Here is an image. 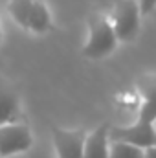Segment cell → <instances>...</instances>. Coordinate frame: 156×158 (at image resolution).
Segmentation results:
<instances>
[{
	"label": "cell",
	"mask_w": 156,
	"mask_h": 158,
	"mask_svg": "<svg viewBox=\"0 0 156 158\" xmlns=\"http://www.w3.org/2000/svg\"><path fill=\"white\" fill-rule=\"evenodd\" d=\"M117 42L119 40L110 19L94 13L88 19V39L83 48V55L88 59H103L116 50Z\"/></svg>",
	"instance_id": "6da1fadb"
},
{
	"label": "cell",
	"mask_w": 156,
	"mask_h": 158,
	"mask_svg": "<svg viewBox=\"0 0 156 158\" xmlns=\"http://www.w3.org/2000/svg\"><path fill=\"white\" fill-rule=\"evenodd\" d=\"M140 19H142V7L140 0H119L112 13V26L119 42H129L136 39L140 31Z\"/></svg>",
	"instance_id": "7a4b0ae2"
},
{
	"label": "cell",
	"mask_w": 156,
	"mask_h": 158,
	"mask_svg": "<svg viewBox=\"0 0 156 158\" xmlns=\"http://www.w3.org/2000/svg\"><path fill=\"white\" fill-rule=\"evenodd\" d=\"M31 131L24 121L0 125V158L24 153L31 147Z\"/></svg>",
	"instance_id": "3957f363"
},
{
	"label": "cell",
	"mask_w": 156,
	"mask_h": 158,
	"mask_svg": "<svg viewBox=\"0 0 156 158\" xmlns=\"http://www.w3.org/2000/svg\"><path fill=\"white\" fill-rule=\"evenodd\" d=\"M110 142H125L140 149H149L156 145V125L134 121L125 127H110Z\"/></svg>",
	"instance_id": "277c9868"
},
{
	"label": "cell",
	"mask_w": 156,
	"mask_h": 158,
	"mask_svg": "<svg viewBox=\"0 0 156 158\" xmlns=\"http://www.w3.org/2000/svg\"><path fill=\"white\" fill-rule=\"evenodd\" d=\"M53 145L59 158H83L84 143H86V132L84 131H64L59 127H53L51 131Z\"/></svg>",
	"instance_id": "5b68a950"
},
{
	"label": "cell",
	"mask_w": 156,
	"mask_h": 158,
	"mask_svg": "<svg viewBox=\"0 0 156 158\" xmlns=\"http://www.w3.org/2000/svg\"><path fill=\"white\" fill-rule=\"evenodd\" d=\"M138 90L142 96V107L138 112V121L156 125V76L140 77Z\"/></svg>",
	"instance_id": "8992f818"
},
{
	"label": "cell",
	"mask_w": 156,
	"mask_h": 158,
	"mask_svg": "<svg viewBox=\"0 0 156 158\" xmlns=\"http://www.w3.org/2000/svg\"><path fill=\"white\" fill-rule=\"evenodd\" d=\"M110 156V127L99 125L86 136L83 158H109Z\"/></svg>",
	"instance_id": "52a82bcc"
},
{
	"label": "cell",
	"mask_w": 156,
	"mask_h": 158,
	"mask_svg": "<svg viewBox=\"0 0 156 158\" xmlns=\"http://www.w3.org/2000/svg\"><path fill=\"white\" fill-rule=\"evenodd\" d=\"M20 121V107H18V96L17 90L0 77V125Z\"/></svg>",
	"instance_id": "ba28073f"
},
{
	"label": "cell",
	"mask_w": 156,
	"mask_h": 158,
	"mask_svg": "<svg viewBox=\"0 0 156 158\" xmlns=\"http://www.w3.org/2000/svg\"><path fill=\"white\" fill-rule=\"evenodd\" d=\"M50 28H51V17L48 6L44 4V0H35L28 19V30H31L33 33H44Z\"/></svg>",
	"instance_id": "9c48e42d"
},
{
	"label": "cell",
	"mask_w": 156,
	"mask_h": 158,
	"mask_svg": "<svg viewBox=\"0 0 156 158\" xmlns=\"http://www.w3.org/2000/svg\"><path fill=\"white\" fill-rule=\"evenodd\" d=\"M33 2H35V0H9L7 11H9V15L13 17V20H15L18 26L28 28V19H30Z\"/></svg>",
	"instance_id": "30bf717a"
},
{
	"label": "cell",
	"mask_w": 156,
	"mask_h": 158,
	"mask_svg": "<svg viewBox=\"0 0 156 158\" xmlns=\"http://www.w3.org/2000/svg\"><path fill=\"white\" fill-rule=\"evenodd\" d=\"M109 158H145V151L125 142H110Z\"/></svg>",
	"instance_id": "8fae6325"
},
{
	"label": "cell",
	"mask_w": 156,
	"mask_h": 158,
	"mask_svg": "<svg viewBox=\"0 0 156 158\" xmlns=\"http://www.w3.org/2000/svg\"><path fill=\"white\" fill-rule=\"evenodd\" d=\"M140 7H142V15H149L156 9V0H140Z\"/></svg>",
	"instance_id": "7c38bea8"
},
{
	"label": "cell",
	"mask_w": 156,
	"mask_h": 158,
	"mask_svg": "<svg viewBox=\"0 0 156 158\" xmlns=\"http://www.w3.org/2000/svg\"><path fill=\"white\" fill-rule=\"evenodd\" d=\"M145 158H156V145L145 149Z\"/></svg>",
	"instance_id": "4fadbf2b"
},
{
	"label": "cell",
	"mask_w": 156,
	"mask_h": 158,
	"mask_svg": "<svg viewBox=\"0 0 156 158\" xmlns=\"http://www.w3.org/2000/svg\"><path fill=\"white\" fill-rule=\"evenodd\" d=\"M0 39H2V33H0Z\"/></svg>",
	"instance_id": "5bb4252c"
}]
</instances>
